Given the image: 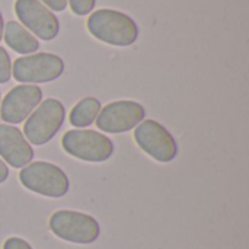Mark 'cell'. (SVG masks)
I'll return each instance as SVG.
<instances>
[{
  "mask_svg": "<svg viewBox=\"0 0 249 249\" xmlns=\"http://www.w3.org/2000/svg\"><path fill=\"white\" fill-rule=\"evenodd\" d=\"M89 32L102 42L128 47L139 36L137 23L125 13L114 9H99L88 19Z\"/></svg>",
  "mask_w": 249,
  "mask_h": 249,
  "instance_id": "obj_1",
  "label": "cell"
},
{
  "mask_svg": "<svg viewBox=\"0 0 249 249\" xmlns=\"http://www.w3.org/2000/svg\"><path fill=\"white\" fill-rule=\"evenodd\" d=\"M19 179L29 191L51 198L66 196L70 187L66 172L48 162H34L26 165L20 171Z\"/></svg>",
  "mask_w": 249,
  "mask_h": 249,
  "instance_id": "obj_2",
  "label": "cell"
},
{
  "mask_svg": "<svg viewBox=\"0 0 249 249\" xmlns=\"http://www.w3.org/2000/svg\"><path fill=\"white\" fill-rule=\"evenodd\" d=\"M50 229L57 238L82 245L93 244L101 233L99 223L92 216L71 210L55 212L50 219Z\"/></svg>",
  "mask_w": 249,
  "mask_h": 249,
  "instance_id": "obj_3",
  "label": "cell"
},
{
  "mask_svg": "<svg viewBox=\"0 0 249 249\" xmlns=\"http://www.w3.org/2000/svg\"><path fill=\"white\" fill-rule=\"evenodd\" d=\"M64 118L66 109L58 99H47L39 104L23 125L28 143L35 146L48 143L61 128Z\"/></svg>",
  "mask_w": 249,
  "mask_h": 249,
  "instance_id": "obj_4",
  "label": "cell"
},
{
  "mask_svg": "<svg viewBox=\"0 0 249 249\" xmlns=\"http://www.w3.org/2000/svg\"><path fill=\"white\" fill-rule=\"evenodd\" d=\"M63 149L86 162H105L114 153V144L109 137L93 130H70L63 136Z\"/></svg>",
  "mask_w": 249,
  "mask_h": 249,
  "instance_id": "obj_5",
  "label": "cell"
},
{
  "mask_svg": "<svg viewBox=\"0 0 249 249\" xmlns=\"http://www.w3.org/2000/svg\"><path fill=\"white\" fill-rule=\"evenodd\" d=\"M13 77L25 85L47 83L58 79L64 71V61L50 53H36L19 57L13 63Z\"/></svg>",
  "mask_w": 249,
  "mask_h": 249,
  "instance_id": "obj_6",
  "label": "cell"
},
{
  "mask_svg": "<svg viewBox=\"0 0 249 249\" xmlns=\"http://www.w3.org/2000/svg\"><path fill=\"white\" fill-rule=\"evenodd\" d=\"M134 139L139 147L158 162L168 163L178 155V144L172 134L153 120L142 121L134 130Z\"/></svg>",
  "mask_w": 249,
  "mask_h": 249,
  "instance_id": "obj_7",
  "label": "cell"
},
{
  "mask_svg": "<svg viewBox=\"0 0 249 249\" xmlns=\"http://www.w3.org/2000/svg\"><path fill=\"white\" fill-rule=\"evenodd\" d=\"M144 107L134 101L108 104L96 117V125L105 133L120 134L133 130L144 120Z\"/></svg>",
  "mask_w": 249,
  "mask_h": 249,
  "instance_id": "obj_8",
  "label": "cell"
},
{
  "mask_svg": "<svg viewBox=\"0 0 249 249\" xmlns=\"http://www.w3.org/2000/svg\"><path fill=\"white\" fill-rule=\"evenodd\" d=\"M15 12L19 20L39 39L51 41L58 35L57 16L39 0H16Z\"/></svg>",
  "mask_w": 249,
  "mask_h": 249,
  "instance_id": "obj_9",
  "label": "cell"
},
{
  "mask_svg": "<svg viewBox=\"0 0 249 249\" xmlns=\"http://www.w3.org/2000/svg\"><path fill=\"white\" fill-rule=\"evenodd\" d=\"M42 90L35 85H19L9 90L0 105V118L9 124H19L41 104Z\"/></svg>",
  "mask_w": 249,
  "mask_h": 249,
  "instance_id": "obj_10",
  "label": "cell"
},
{
  "mask_svg": "<svg viewBox=\"0 0 249 249\" xmlns=\"http://www.w3.org/2000/svg\"><path fill=\"white\" fill-rule=\"evenodd\" d=\"M0 156L13 168H25L34 159V150L22 131L13 125H0Z\"/></svg>",
  "mask_w": 249,
  "mask_h": 249,
  "instance_id": "obj_11",
  "label": "cell"
},
{
  "mask_svg": "<svg viewBox=\"0 0 249 249\" xmlns=\"http://www.w3.org/2000/svg\"><path fill=\"white\" fill-rule=\"evenodd\" d=\"M4 41L7 47L19 54H32L39 48L38 39L20 23L9 20L4 28Z\"/></svg>",
  "mask_w": 249,
  "mask_h": 249,
  "instance_id": "obj_12",
  "label": "cell"
},
{
  "mask_svg": "<svg viewBox=\"0 0 249 249\" xmlns=\"http://www.w3.org/2000/svg\"><path fill=\"white\" fill-rule=\"evenodd\" d=\"M101 112V102L96 98H85L80 102L74 105V108L70 112V124L83 128L89 127L96 121V117Z\"/></svg>",
  "mask_w": 249,
  "mask_h": 249,
  "instance_id": "obj_13",
  "label": "cell"
},
{
  "mask_svg": "<svg viewBox=\"0 0 249 249\" xmlns=\"http://www.w3.org/2000/svg\"><path fill=\"white\" fill-rule=\"evenodd\" d=\"M12 77V63L7 51L0 47V83L9 82Z\"/></svg>",
  "mask_w": 249,
  "mask_h": 249,
  "instance_id": "obj_14",
  "label": "cell"
},
{
  "mask_svg": "<svg viewBox=\"0 0 249 249\" xmlns=\"http://www.w3.org/2000/svg\"><path fill=\"white\" fill-rule=\"evenodd\" d=\"M69 1H70V7H71L73 13H76L79 16H85L92 12L96 0H69Z\"/></svg>",
  "mask_w": 249,
  "mask_h": 249,
  "instance_id": "obj_15",
  "label": "cell"
},
{
  "mask_svg": "<svg viewBox=\"0 0 249 249\" xmlns=\"http://www.w3.org/2000/svg\"><path fill=\"white\" fill-rule=\"evenodd\" d=\"M3 249H32V247L20 238H9L4 242Z\"/></svg>",
  "mask_w": 249,
  "mask_h": 249,
  "instance_id": "obj_16",
  "label": "cell"
},
{
  "mask_svg": "<svg viewBox=\"0 0 249 249\" xmlns=\"http://www.w3.org/2000/svg\"><path fill=\"white\" fill-rule=\"evenodd\" d=\"M44 6H48L54 12H63L67 7V0H41Z\"/></svg>",
  "mask_w": 249,
  "mask_h": 249,
  "instance_id": "obj_17",
  "label": "cell"
},
{
  "mask_svg": "<svg viewBox=\"0 0 249 249\" xmlns=\"http://www.w3.org/2000/svg\"><path fill=\"white\" fill-rule=\"evenodd\" d=\"M9 178V168L3 159H0V184H3Z\"/></svg>",
  "mask_w": 249,
  "mask_h": 249,
  "instance_id": "obj_18",
  "label": "cell"
},
{
  "mask_svg": "<svg viewBox=\"0 0 249 249\" xmlns=\"http://www.w3.org/2000/svg\"><path fill=\"white\" fill-rule=\"evenodd\" d=\"M3 28H4V23H3V16H1V12H0V41L3 38Z\"/></svg>",
  "mask_w": 249,
  "mask_h": 249,
  "instance_id": "obj_19",
  "label": "cell"
}]
</instances>
